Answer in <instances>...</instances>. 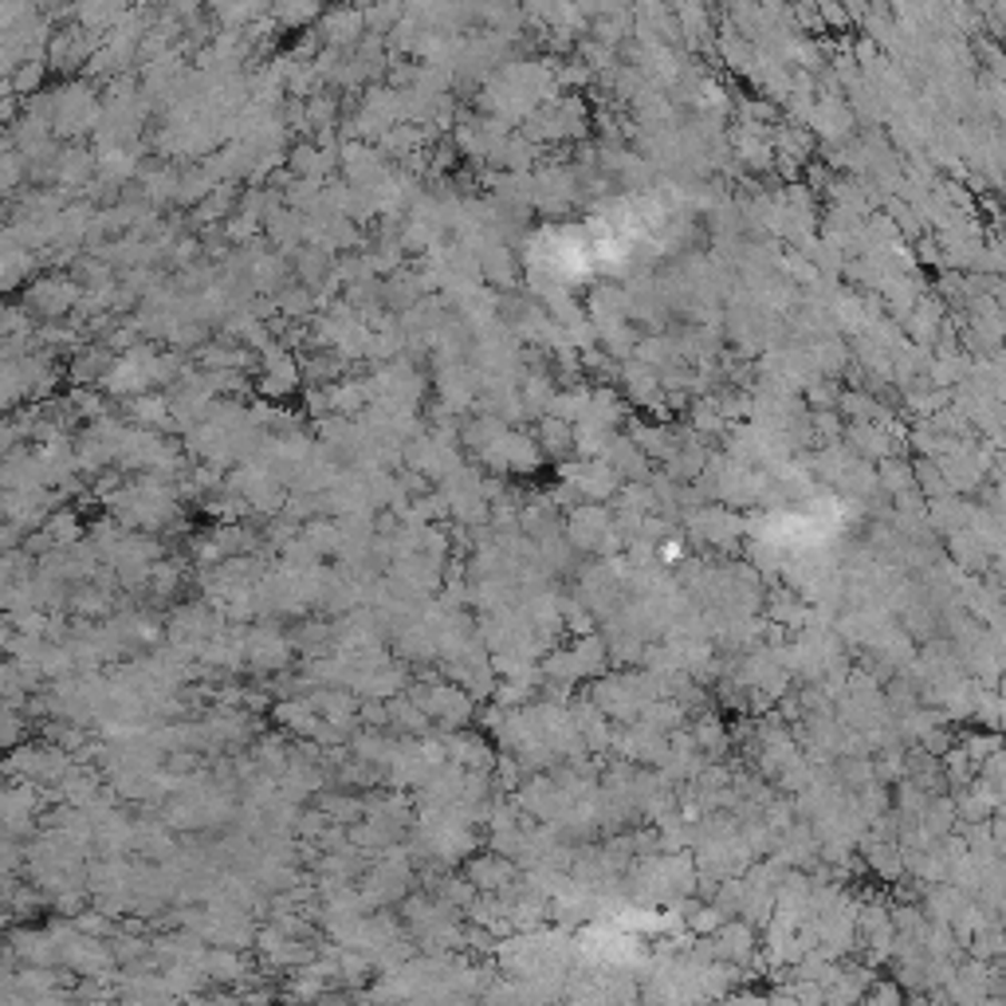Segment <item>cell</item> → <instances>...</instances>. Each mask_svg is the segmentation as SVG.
I'll list each match as a JSON object with an SVG mask.
<instances>
[{
    "mask_svg": "<svg viewBox=\"0 0 1006 1006\" xmlns=\"http://www.w3.org/2000/svg\"><path fill=\"white\" fill-rule=\"evenodd\" d=\"M688 527L696 531V539L712 543V547H727V543H735V535H740V519L732 516V511L724 508H696L688 516Z\"/></svg>",
    "mask_w": 1006,
    "mask_h": 1006,
    "instance_id": "obj_3",
    "label": "cell"
},
{
    "mask_svg": "<svg viewBox=\"0 0 1006 1006\" xmlns=\"http://www.w3.org/2000/svg\"><path fill=\"white\" fill-rule=\"evenodd\" d=\"M724 1006H766V998H755V995H735V998H727Z\"/></svg>",
    "mask_w": 1006,
    "mask_h": 1006,
    "instance_id": "obj_7",
    "label": "cell"
},
{
    "mask_svg": "<svg viewBox=\"0 0 1006 1006\" xmlns=\"http://www.w3.org/2000/svg\"><path fill=\"white\" fill-rule=\"evenodd\" d=\"M563 480L590 504H602V499H609L617 491V472L606 460H578V465L563 468Z\"/></svg>",
    "mask_w": 1006,
    "mask_h": 1006,
    "instance_id": "obj_2",
    "label": "cell"
},
{
    "mask_svg": "<svg viewBox=\"0 0 1006 1006\" xmlns=\"http://www.w3.org/2000/svg\"><path fill=\"white\" fill-rule=\"evenodd\" d=\"M715 940H720V956L732 959V964H748L755 956V928L748 920H724L715 928Z\"/></svg>",
    "mask_w": 1006,
    "mask_h": 1006,
    "instance_id": "obj_4",
    "label": "cell"
},
{
    "mask_svg": "<svg viewBox=\"0 0 1006 1006\" xmlns=\"http://www.w3.org/2000/svg\"><path fill=\"white\" fill-rule=\"evenodd\" d=\"M566 543L574 550H614L617 547V524L606 508L598 504H586V508H574L570 511V524H566Z\"/></svg>",
    "mask_w": 1006,
    "mask_h": 1006,
    "instance_id": "obj_1",
    "label": "cell"
},
{
    "mask_svg": "<svg viewBox=\"0 0 1006 1006\" xmlns=\"http://www.w3.org/2000/svg\"><path fill=\"white\" fill-rule=\"evenodd\" d=\"M539 437H543V452H550V457H566V452L574 449V429L563 421H555V417H543Z\"/></svg>",
    "mask_w": 1006,
    "mask_h": 1006,
    "instance_id": "obj_5",
    "label": "cell"
},
{
    "mask_svg": "<svg viewBox=\"0 0 1006 1006\" xmlns=\"http://www.w3.org/2000/svg\"><path fill=\"white\" fill-rule=\"evenodd\" d=\"M869 866H873L877 873L889 877V881H892V877H900V869H905V853H900L892 841H881V846L869 849Z\"/></svg>",
    "mask_w": 1006,
    "mask_h": 1006,
    "instance_id": "obj_6",
    "label": "cell"
}]
</instances>
